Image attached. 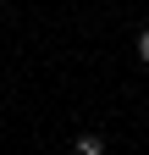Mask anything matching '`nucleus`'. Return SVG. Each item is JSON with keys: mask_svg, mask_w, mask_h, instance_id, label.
<instances>
[{"mask_svg": "<svg viewBox=\"0 0 149 155\" xmlns=\"http://www.w3.org/2000/svg\"><path fill=\"white\" fill-rule=\"evenodd\" d=\"M138 55H144V67H149V28H144V39H138Z\"/></svg>", "mask_w": 149, "mask_h": 155, "instance_id": "nucleus-1", "label": "nucleus"}]
</instances>
